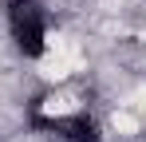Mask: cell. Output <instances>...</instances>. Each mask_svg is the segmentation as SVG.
<instances>
[{"label":"cell","instance_id":"1","mask_svg":"<svg viewBox=\"0 0 146 142\" xmlns=\"http://www.w3.org/2000/svg\"><path fill=\"white\" fill-rule=\"evenodd\" d=\"M8 28H12V40L24 55H44L48 20H44V8L36 0H8Z\"/></svg>","mask_w":146,"mask_h":142},{"label":"cell","instance_id":"2","mask_svg":"<svg viewBox=\"0 0 146 142\" xmlns=\"http://www.w3.org/2000/svg\"><path fill=\"white\" fill-rule=\"evenodd\" d=\"M44 126H51L55 134H63V138L71 142H99V126L91 122L87 115H67V118H40Z\"/></svg>","mask_w":146,"mask_h":142}]
</instances>
